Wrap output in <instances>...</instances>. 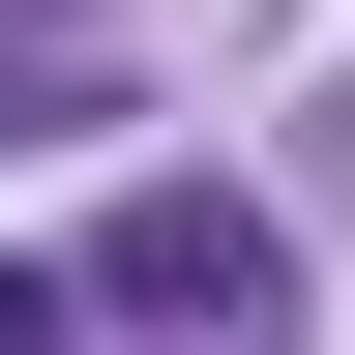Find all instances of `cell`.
<instances>
[{
  "mask_svg": "<svg viewBox=\"0 0 355 355\" xmlns=\"http://www.w3.org/2000/svg\"><path fill=\"white\" fill-rule=\"evenodd\" d=\"M0 119H30V89H0Z\"/></svg>",
  "mask_w": 355,
  "mask_h": 355,
  "instance_id": "cell-3",
  "label": "cell"
},
{
  "mask_svg": "<svg viewBox=\"0 0 355 355\" xmlns=\"http://www.w3.org/2000/svg\"><path fill=\"white\" fill-rule=\"evenodd\" d=\"M0 355H60V266H0Z\"/></svg>",
  "mask_w": 355,
  "mask_h": 355,
  "instance_id": "cell-2",
  "label": "cell"
},
{
  "mask_svg": "<svg viewBox=\"0 0 355 355\" xmlns=\"http://www.w3.org/2000/svg\"><path fill=\"white\" fill-rule=\"evenodd\" d=\"M89 296H119V326H266V207L237 178H148V207L89 237Z\"/></svg>",
  "mask_w": 355,
  "mask_h": 355,
  "instance_id": "cell-1",
  "label": "cell"
}]
</instances>
